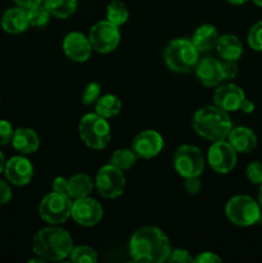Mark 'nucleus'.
<instances>
[{
    "label": "nucleus",
    "instance_id": "a211bd4d",
    "mask_svg": "<svg viewBox=\"0 0 262 263\" xmlns=\"http://www.w3.org/2000/svg\"><path fill=\"white\" fill-rule=\"evenodd\" d=\"M228 139L236 153H251L257 146L256 134L251 128L244 127V126L231 128Z\"/></svg>",
    "mask_w": 262,
    "mask_h": 263
},
{
    "label": "nucleus",
    "instance_id": "9d476101",
    "mask_svg": "<svg viewBox=\"0 0 262 263\" xmlns=\"http://www.w3.org/2000/svg\"><path fill=\"white\" fill-rule=\"evenodd\" d=\"M89 40L92 49L98 53L107 54L115 50L121 41L118 26L113 25L108 20L95 23L89 33Z\"/></svg>",
    "mask_w": 262,
    "mask_h": 263
},
{
    "label": "nucleus",
    "instance_id": "f8f14e48",
    "mask_svg": "<svg viewBox=\"0 0 262 263\" xmlns=\"http://www.w3.org/2000/svg\"><path fill=\"white\" fill-rule=\"evenodd\" d=\"M71 217L81 226H94L103 218V208L99 202L90 197L73 200Z\"/></svg>",
    "mask_w": 262,
    "mask_h": 263
},
{
    "label": "nucleus",
    "instance_id": "412c9836",
    "mask_svg": "<svg viewBox=\"0 0 262 263\" xmlns=\"http://www.w3.org/2000/svg\"><path fill=\"white\" fill-rule=\"evenodd\" d=\"M220 35L213 25H202L193 33V44L199 50V53H207L213 50L217 45Z\"/></svg>",
    "mask_w": 262,
    "mask_h": 263
},
{
    "label": "nucleus",
    "instance_id": "aec40b11",
    "mask_svg": "<svg viewBox=\"0 0 262 263\" xmlns=\"http://www.w3.org/2000/svg\"><path fill=\"white\" fill-rule=\"evenodd\" d=\"M13 148L22 154L35 153L40 146V139L38 134L28 127H20L14 130L12 139Z\"/></svg>",
    "mask_w": 262,
    "mask_h": 263
},
{
    "label": "nucleus",
    "instance_id": "2f4dec72",
    "mask_svg": "<svg viewBox=\"0 0 262 263\" xmlns=\"http://www.w3.org/2000/svg\"><path fill=\"white\" fill-rule=\"evenodd\" d=\"M247 179L254 185L262 184V163L261 162H252L246 170Z\"/></svg>",
    "mask_w": 262,
    "mask_h": 263
},
{
    "label": "nucleus",
    "instance_id": "0eeeda50",
    "mask_svg": "<svg viewBox=\"0 0 262 263\" xmlns=\"http://www.w3.org/2000/svg\"><path fill=\"white\" fill-rule=\"evenodd\" d=\"M73 200L67 194L50 193L41 200L39 213L45 222L50 225H61L71 217Z\"/></svg>",
    "mask_w": 262,
    "mask_h": 263
},
{
    "label": "nucleus",
    "instance_id": "7ed1b4c3",
    "mask_svg": "<svg viewBox=\"0 0 262 263\" xmlns=\"http://www.w3.org/2000/svg\"><path fill=\"white\" fill-rule=\"evenodd\" d=\"M193 128L203 139L215 143L228 138L233 123L228 112L217 105H207L195 112L193 117Z\"/></svg>",
    "mask_w": 262,
    "mask_h": 263
},
{
    "label": "nucleus",
    "instance_id": "f704fd0d",
    "mask_svg": "<svg viewBox=\"0 0 262 263\" xmlns=\"http://www.w3.org/2000/svg\"><path fill=\"white\" fill-rule=\"evenodd\" d=\"M222 63V73H223V80H234L236 76H238V64L234 61H223L221 62Z\"/></svg>",
    "mask_w": 262,
    "mask_h": 263
},
{
    "label": "nucleus",
    "instance_id": "f03ea898",
    "mask_svg": "<svg viewBox=\"0 0 262 263\" xmlns=\"http://www.w3.org/2000/svg\"><path fill=\"white\" fill-rule=\"evenodd\" d=\"M32 248L36 256L44 262L62 261L71 254L73 249V240L66 230L57 226H50L36 234Z\"/></svg>",
    "mask_w": 262,
    "mask_h": 263
},
{
    "label": "nucleus",
    "instance_id": "ddd939ff",
    "mask_svg": "<svg viewBox=\"0 0 262 263\" xmlns=\"http://www.w3.org/2000/svg\"><path fill=\"white\" fill-rule=\"evenodd\" d=\"M163 138L156 130H145L135 136L133 141V149L138 158L151 159L161 153L163 149Z\"/></svg>",
    "mask_w": 262,
    "mask_h": 263
},
{
    "label": "nucleus",
    "instance_id": "ea45409f",
    "mask_svg": "<svg viewBox=\"0 0 262 263\" xmlns=\"http://www.w3.org/2000/svg\"><path fill=\"white\" fill-rule=\"evenodd\" d=\"M13 2H14L17 5H20V7H23L26 8V9H28V8L35 7V5L38 4H43L44 0H13Z\"/></svg>",
    "mask_w": 262,
    "mask_h": 263
},
{
    "label": "nucleus",
    "instance_id": "bb28decb",
    "mask_svg": "<svg viewBox=\"0 0 262 263\" xmlns=\"http://www.w3.org/2000/svg\"><path fill=\"white\" fill-rule=\"evenodd\" d=\"M136 161H138V156L133 149H117L110 157V164L122 170V171L130 170L131 167L135 166Z\"/></svg>",
    "mask_w": 262,
    "mask_h": 263
},
{
    "label": "nucleus",
    "instance_id": "4be33fe9",
    "mask_svg": "<svg viewBox=\"0 0 262 263\" xmlns=\"http://www.w3.org/2000/svg\"><path fill=\"white\" fill-rule=\"evenodd\" d=\"M217 53L223 61H239V58L243 54V45H241L240 40L236 37L235 35L231 33H226L218 37L217 45Z\"/></svg>",
    "mask_w": 262,
    "mask_h": 263
},
{
    "label": "nucleus",
    "instance_id": "e433bc0d",
    "mask_svg": "<svg viewBox=\"0 0 262 263\" xmlns=\"http://www.w3.org/2000/svg\"><path fill=\"white\" fill-rule=\"evenodd\" d=\"M222 259L212 252H202L194 258V262L198 263H220Z\"/></svg>",
    "mask_w": 262,
    "mask_h": 263
},
{
    "label": "nucleus",
    "instance_id": "79ce46f5",
    "mask_svg": "<svg viewBox=\"0 0 262 263\" xmlns=\"http://www.w3.org/2000/svg\"><path fill=\"white\" fill-rule=\"evenodd\" d=\"M4 167H5V159H4V154L0 152V174L4 171Z\"/></svg>",
    "mask_w": 262,
    "mask_h": 263
},
{
    "label": "nucleus",
    "instance_id": "20e7f679",
    "mask_svg": "<svg viewBox=\"0 0 262 263\" xmlns=\"http://www.w3.org/2000/svg\"><path fill=\"white\" fill-rule=\"evenodd\" d=\"M164 62L171 71L177 73H188L195 68L199 61V50L192 40L179 37L170 41L163 51Z\"/></svg>",
    "mask_w": 262,
    "mask_h": 263
},
{
    "label": "nucleus",
    "instance_id": "f3484780",
    "mask_svg": "<svg viewBox=\"0 0 262 263\" xmlns=\"http://www.w3.org/2000/svg\"><path fill=\"white\" fill-rule=\"evenodd\" d=\"M195 74L200 84L204 86H217L223 81L222 63L213 57H205L198 61L195 66Z\"/></svg>",
    "mask_w": 262,
    "mask_h": 263
},
{
    "label": "nucleus",
    "instance_id": "39448f33",
    "mask_svg": "<svg viewBox=\"0 0 262 263\" xmlns=\"http://www.w3.org/2000/svg\"><path fill=\"white\" fill-rule=\"evenodd\" d=\"M79 134L82 141L94 151L104 149L110 140L109 123L107 122V118L98 113H89L81 118Z\"/></svg>",
    "mask_w": 262,
    "mask_h": 263
},
{
    "label": "nucleus",
    "instance_id": "6e6552de",
    "mask_svg": "<svg viewBox=\"0 0 262 263\" xmlns=\"http://www.w3.org/2000/svg\"><path fill=\"white\" fill-rule=\"evenodd\" d=\"M174 167L184 179L200 176L204 170V157L199 148L189 144L180 145L174 154Z\"/></svg>",
    "mask_w": 262,
    "mask_h": 263
},
{
    "label": "nucleus",
    "instance_id": "c03bdc74",
    "mask_svg": "<svg viewBox=\"0 0 262 263\" xmlns=\"http://www.w3.org/2000/svg\"><path fill=\"white\" fill-rule=\"evenodd\" d=\"M258 203L262 207V184L259 185V192H258Z\"/></svg>",
    "mask_w": 262,
    "mask_h": 263
},
{
    "label": "nucleus",
    "instance_id": "4468645a",
    "mask_svg": "<svg viewBox=\"0 0 262 263\" xmlns=\"http://www.w3.org/2000/svg\"><path fill=\"white\" fill-rule=\"evenodd\" d=\"M63 50L64 54L71 61L82 63V62H86L90 58L92 46L90 44L89 37H86L84 33L71 32L64 37Z\"/></svg>",
    "mask_w": 262,
    "mask_h": 263
},
{
    "label": "nucleus",
    "instance_id": "7c9ffc66",
    "mask_svg": "<svg viewBox=\"0 0 262 263\" xmlns=\"http://www.w3.org/2000/svg\"><path fill=\"white\" fill-rule=\"evenodd\" d=\"M100 92H102V86L98 82H90L82 92V103L85 105L94 104L99 99Z\"/></svg>",
    "mask_w": 262,
    "mask_h": 263
},
{
    "label": "nucleus",
    "instance_id": "b1692460",
    "mask_svg": "<svg viewBox=\"0 0 262 263\" xmlns=\"http://www.w3.org/2000/svg\"><path fill=\"white\" fill-rule=\"evenodd\" d=\"M43 4L50 15L66 20L76 12L77 0H44Z\"/></svg>",
    "mask_w": 262,
    "mask_h": 263
},
{
    "label": "nucleus",
    "instance_id": "4c0bfd02",
    "mask_svg": "<svg viewBox=\"0 0 262 263\" xmlns=\"http://www.w3.org/2000/svg\"><path fill=\"white\" fill-rule=\"evenodd\" d=\"M12 198V190L5 181L0 180V205L7 204Z\"/></svg>",
    "mask_w": 262,
    "mask_h": 263
},
{
    "label": "nucleus",
    "instance_id": "6ab92c4d",
    "mask_svg": "<svg viewBox=\"0 0 262 263\" xmlns=\"http://www.w3.org/2000/svg\"><path fill=\"white\" fill-rule=\"evenodd\" d=\"M27 9L23 7H14L5 10L2 17V27L8 33H21L28 27Z\"/></svg>",
    "mask_w": 262,
    "mask_h": 263
},
{
    "label": "nucleus",
    "instance_id": "cd10ccee",
    "mask_svg": "<svg viewBox=\"0 0 262 263\" xmlns=\"http://www.w3.org/2000/svg\"><path fill=\"white\" fill-rule=\"evenodd\" d=\"M28 25L35 28H44L49 23L50 13L44 7V4H38L27 9Z\"/></svg>",
    "mask_w": 262,
    "mask_h": 263
},
{
    "label": "nucleus",
    "instance_id": "37998d69",
    "mask_svg": "<svg viewBox=\"0 0 262 263\" xmlns=\"http://www.w3.org/2000/svg\"><path fill=\"white\" fill-rule=\"evenodd\" d=\"M228 2L233 5H243V4H246L248 0H228Z\"/></svg>",
    "mask_w": 262,
    "mask_h": 263
},
{
    "label": "nucleus",
    "instance_id": "2eb2a0df",
    "mask_svg": "<svg viewBox=\"0 0 262 263\" xmlns=\"http://www.w3.org/2000/svg\"><path fill=\"white\" fill-rule=\"evenodd\" d=\"M244 99H246V94L235 84L221 85L216 89L215 94H213L215 105H217L218 108L228 113L238 110Z\"/></svg>",
    "mask_w": 262,
    "mask_h": 263
},
{
    "label": "nucleus",
    "instance_id": "393cba45",
    "mask_svg": "<svg viewBox=\"0 0 262 263\" xmlns=\"http://www.w3.org/2000/svg\"><path fill=\"white\" fill-rule=\"evenodd\" d=\"M121 109H122V102L113 94L103 95L95 104V113L104 118L115 117L121 112Z\"/></svg>",
    "mask_w": 262,
    "mask_h": 263
},
{
    "label": "nucleus",
    "instance_id": "a19ab883",
    "mask_svg": "<svg viewBox=\"0 0 262 263\" xmlns=\"http://www.w3.org/2000/svg\"><path fill=\"white\" fill-rule=\"evenodd\" d=\"M239 109H241V112L249 115V113H252L254 110V103L249 99H244L243 102H241L240 108H239Z\"/></svg>",
    "mask_w": 262,
    "mask_h": 263
},
{
    "label": "nucleus",
    "instance_id": "dca6fc26",
    "mask_svg": "<svg viewBox=\"0 0 262 263\" xmlns=\"http://www.w3.org/2000/svg\"><path fill=\"white\" fill-rule=\"evenodd\" d=\"M4 174L8 181L17 186L27 185L33 177V166L25 157H12L5 163Z\"/></svg>",
    "mask_w": 262,
    "mask_h": 263
},
{
    "label": "nucleus",
    "instance_id": "c756f323",
    "mask_svg": "<svg viewBox=\"0 0 262 263\" xmlns=\"http://www.w3.org/2000/svg\"><path fill=\"white\" fill-rule=\"evenodd\" d=\"M248 44L253 50L262 51V21L251 27L248 32Z\"/></svg>",
    "mask_w": 262,
    "mask_h": 263
},
{
    "label": "nucleus",
    "instance_id": "5701e85b",
    "mask_svg": "<svg viewBox=\"0 0 262 263\" xmlns=\"http://www.w3.org/2000/svg\"><path fill=\"white\" fill-rule=\"evenodd\" d=\"M92 189H94V182L91 177L85 174H77L68 180L67 195L72 200L81 199V198L89 197Z\"/></svg>",
    "mask_w": 262,
    "mask_h": 263
},
{
    "label": "nucleus",
    "instance_id": "72a5a7b5",
    "mask_svg": "<svg viewBox=\"0 0 262 263\" xmlns=\"http://www.w3.org/2000/svg\"><path fill=\"white\" fill-rule=\"evenodd\" d=\"M13 134H14V130L12 125L8 121L0 120V145L9 144L13 139Z\"/></svg>",
    "mask_w": 262,
    "mask_h": 263
},
{
    "label": "nucleus",
    "instance_id": "a18cd8bd",
    "mask_svg": "<svg viewBox=\"0 0 262 263\" xmlns=\"http://www.w3.org/2000/svg\"><path fill=\"white\" fill-rule=\"evenodd\" d=\"M253 2H254V4L258 5L259 8H262V0H253Z\"/></svg>",
    "mask_w": 262,
    "mask_h": 263
},
{
    "label": "nucleus",
    "instance_id": "473e14b6",
    "mask_svg": "<svg viewBox=\"0 0 262 263\" xmlns=\"http://www.w3.org/2000/svg\"><path fill=\"white\" fill-rule=\"evenodd\" d=\"M167 262H174V263H193L194 262V257L186 251V249L176 248L171 249L170 256L167 258Z\"/></svg>",
    "mask_w": 262,
    "mask_h": 263
},
{
    "label": "nucleus",
    "instance_id": "c85d7f7f",
    "mask_svg": "<svg viewBox=\"0 0 262 263\" xmlns=\"http://www.w3.org/2000/svg\"><path fill=\"white\" fill-rule=\"evenodd\" d=\"M71 261L74 263H94L98 261L97 252L87 246H80L72 249Z\"/></svg>",
    "mask_w": 262,
    "mask_h": 263
},
{
    "label": "nucleus",
    "instance_id": "9b49d317",
    "mask_svg": "<svg viewBox=\"0 0 262 263\" xmlns=\"http://www.w3.org/2000/svg\"><path fill=\"white\" fill-rule=\"evenodd\" d=\"M208 163L217 174H229L236 164V151L229 141H215L208 151Z\"/></svg>",
    "mask_w": 262,
    "mask_h": 263
},
{
    "label": "nucleus",
    "instance_id": "f257e3e1",
    "mask_svg": "<svg viewBox=\"0 0 262 263\" xmlns=\"http://www.w3.org/2000/svg\"><path fill=\"white\" fill-rule=\"evenodd\" d=\"M171 252L169 238L156 226H144L135 231L130 240V256L135 262H166Z\"/></svg>",
    "mask_w": 262,
    "mask_h": 263
},
{
    "label": "nucleus",
    "instance_id": "58836bf2",
    "mask_svg": "<svg viewBox=\"0 0 262 263\" xmlns=\"http://www.w3.org/2000/svg\"><path fill=\"white\" fill-rule=\"evenodd\" d=\"M67 187H68V180L63 176H58L53 181V190L62 194H67Z\"/></svg>",
    "mask_w": 262,
    "mask_h": 263
},
{
    "label": "nucleus",
    "instance_id": "c9c22d12",
    "mask_svg": "<svg viewBox=\"0 0 262 263\" xmlns=\"http://www.w3.org/2000/svg\"><path fill=\"white\" fill-rule=\"evenodd\" d=\"M200 187H202V182H200L199 176L186 177V179H185V190H186L190 195L198 194V193L200 192Z\"/></svg>",
    "mask_w": 262,
    "mask_h": 263
},
{
    "label": "nucleus",
    "instance_id": "423d86ee",
    "mask_svg": "<svg viewBox=\"0 0 262 263\" xmlns=\"http://www.w3.org/2000/svg\"><path fill=\"white\" fill-rule=\"evenodd\" d=\"M225 213L231 223L241 228L256 225L262 218L259 203L248 195H235L229 199Z\"/></svg>",
    "mask_w": 262,
    "mask_h": 263
},
{
    "label": "nucleus",
    "instance_id": "a878e982",
    "mask_svg": "<svg viewBox=\"0 0 262 263\" xmlns=\"http://www.w3.org/2000/svg\"><path fill=\"white\" fill-rule=\"evenodd\" d=\"M107 20L118 27L127 22L128 9L125 3L121 2V0L110 2L107 7Z\"/></svg>",
    "mask_w": 262,
    "mask_h": 263
},
{
    "label": "nucleus",
    "instance_id": "1a4fd4ad",
    "mask_svg": "<svg viewBox=\"0 0 262 263\" xmlns=\"http://www.w3.org/2000/svg\"><path fill=\"white\" fill-rule=\"evenodd\" d=\"M95 186L99 194L107 199L118 198L126 186V179L122 170L117 168L110 163L103 166L97 174Z\"/></svg>",
    "mask_w": 262,
    "mask_h": 263
}]
</instances>
